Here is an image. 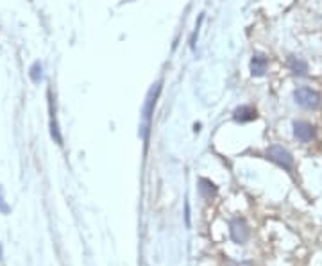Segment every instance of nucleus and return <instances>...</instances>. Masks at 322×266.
<instances>
[{"mask_svg": "<svg viewBox=\"0 0 322 266\" xmlns=\"http://www.w3.org/2000/svg\"><path fill=\"white\" fill-rule=\"evenodd\" d=\"M267 157L271 159V161H274V163L278 164V166L283 168V170H287V172H292L294 170V157L285 146H281V145L269 146V148H267Z\"/></svg>", "mask_w": 322, "mask_h": 266, "instance_id": "3", "label": "nucleus"}, {"mask_svg": "<svg viewBox=\"0 0 322 266\" xmlns=\"http://www.w3.org/2000/svg\"><path fill=\"white\" fill-rule=\"evenodd\" d=\"M231 238L235 243H245L251 236V229L244 218H235L231 222Z\"/></svg>", "mask_w": 322, "mask_h": 266, "instance_id": "4", "label": "nucleus"}, {"mask_svg": "<svg viewBox=\"0 0 322 266\" xmlns=\"http://www.w3.org/2000/svg\"><path fill=\"white\" fill-rule=\"evenodd\" d=\"M288 68L290 72L299 75V77H306L308 75V63L305 59H301V57H288Z\"/></svg>", "mask_w": 322, "mask_h": 266, "instance_id": "7", "label": "nucleus"}, {"mask_svg": "<svg viewBox=\"0 0 322 266\" xmlns=\"http://www.w3.org/2000/svg\"><path fill=\"white\" fill-rule=\"evenodd\" d=\"M294 136L301 143H310L312 139H315V127L305 120L294 122Z\"/></svg>", "mask_w": 322, "mask_h": 266, "instance_id": "5", "label": "nucleus"}, {"mask_svg": "<svg viewBox=\"0 0 322 266\" xmlns=\"http://www.w3.org/2000/svg\"><path fill=\"white\" fill-rule=\"evenodd\" d=\"M0 259H2V247H0Z\"/></svg>", "mask_w": 322, "mask_h": 266, "instance_id": "12", "label": "nucleus"}, {"mask_svg": "<svg viewBox=\"0 0 322 266\" xmlns=\"http://www.w3.org/2000/svg\"><path fill=\"white\" fill-rule=\"evenodd\" d=\"M233 116H235L236 122H251L256 118V111L251 106H240L238 109H235V115Z\"/></svg>", "mask_w": 322, "mask_h": 266, "instance_id": "8", "label": "nucleus"}, {"mask_svg": "<svg viewBox=\"0 0 322 266\" xmlns=\"http://www.w3.org/2000/svg\"><path fill=\"white\" fill-rule=\"evenodd\" d=\"M267 68H269V59L262 54H256L253 56L251 59V73H253L254 77H262L267 73Z\"/></svg>", "mask_w": 322, "mask_h": 266, "instance_id": "6", "label": "nucleus"}, {"mask_svg": "<svg viewBox=\"0 0 322 266\" xmlns=\"http://www.w3.org/2000/svg\"><path fill=\"white\" fill-rule=\"evenodd\" d=\"M43 68H41V65L39 63H34V65L30 66V79H32V82H39L41 81V77H43Z\"/></svg>", "mask_w": 322, "mask_h": 266, "instance_id": "10", "label": "nucleus"}, {"mask_svg": "<svg viewBox=\"0 0 322 266\" xmlns=\"http://www.w3.org/2000/svg\"><path fill=\"white\" fill-rule=\"evenodd\" d=\"M199 191H201V195L206 198V200H211V197H215V193H217V186H215L211 180L201 179L199 180Z\"/></svg>", "mask_w": 322, "mask_h": 266, "instance_id": "9", "label": "nucleus"}, {"mask_svg": "<svg viewBox=\"0 0 322 266\" xmlns=\"http://www.w3.org/2000/svg\"><path fill=\"white\" fill-rule=\"evenodd\" d=\"M294 100H296V104L297 106H301V108L317 109L319 104H321V95L308 86H301L294 91Z\"/></svg>", "mask_w": 322, "mask_h": 266, "instance_id": "2", "label": "nucleus"}, {"mask_svg": "<svg viewBox=\"0 0 322 266\" xmlns=\"http://www.w3.org/2000/svg\"><path fill=\"white\" fill-rule=\"evenodd\" d=\"M159 93H161V82H156L154 86L150 88L149 95H147L145 99V104H143V122H145V125H143V131H142V137L147 141V134H149V124H150V118H152V115H154V108H156V102H158V97Z\"/></svg>", "mask_w": 322, "mask_h": 266, "instance_id": "1", "label": "nucleus"}, {"mask_svg": "<svg viewBox=\"0 0 322 266\" xmlns=\"http://www.w3.org/2000/svg\"><path fill=\"white\" fill-rule=\"evenodd\" d=\"M0 211H2V213H9V207L4 200V193H2V186H0Z\"/></svg>", "mask_w": 322, "mask_h": 266, "instance_id": "11", "label": "nucleus"}]
</instances>
